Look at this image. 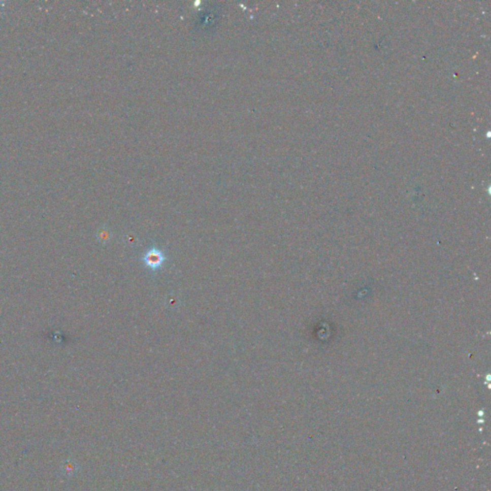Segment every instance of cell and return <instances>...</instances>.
Returning a JSON list of instances; mask_svg holds the SVG:
<instances>
[{
  "label": "cell",
  "mask_w": 491,
  "mask_h": 491,
  "mask_svg": "<svg viewBox=\"0 0 491 491\" xmlns=\"http://www.w3.org/2000/svg\"><path fill=\"white\" fill-rule=\"evenodd\" d=\"M143 263L147 268L152 271H156L163 265L166 261V256L162 250H158L156 248H152L147 250L143 255Z\"/></svg>",
  "instance_id": "cell-1"
}]
</instances>
